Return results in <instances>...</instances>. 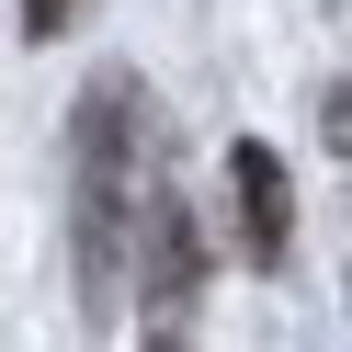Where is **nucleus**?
Masks as SVG:
<instances>
[{
  "mask_svg": "<svg viewBox=\"0 0 352 352\" xmlns=\"http://www.w3.org/2000/svg\"><path fill=\"white\" fill-rule=\"evenodd\" d=\"M137 273H148V296H160V341L182 329V307H193V216H182V193L160 182V205H148V239H137Z\"/></svg>",
  "mask_w": 352,
  "mask_h": 352,
  "instance_id": "7ed1b4c3",
  "label": "nucleus"
},
{
  "mask_svg": "<svg viewBox=\"0 0 352 352\" xmlns=\"http://www.w3.org/2000/svg\"><path fill=\"white\" fill-rule=\"evenodd\" d=\"M80 12H91V0H23V34H34V46H46V34H69Z\"/></svg>",
  "mask_w": 352,
  "mask_h": 352,
  "instance_id": "20e7f679",
  "label": "nucleus"
},
{
  "mask_svg": "<svg viewBox=\"0 0 352 352\" xmlns=\"http://www.w3.org/2000/svg\"><path fill=\"white\" fill-rule=\"evenodd\" d=\"M228 205H239V250H250V261H284V239H296V182H284V160L261 137L228 148Z\"/></svg>",
  "mask_w": 352,
  "mask_h": 352,
  "instance_id": "f03ea898",
  "label": "nucleus"
},
{
  "mask_svg": "<svg viewBox=\"0 0 352 352\" xmlns=\"http://www.w3.org/2000/svg\"><path fill=\"white\" fill-rule=\"evenodd\" d=\"M69 239H80V296L91 318L114 329V296H125V250L148 239V205H160V160H148V91L137 69H91L69 114Z\"/></svg>",
  "mask_w": 352,
  "mask_h": 352,
  "instance_id": "f257e3e1",
  "label": "nucleus"
}]
</instances>
